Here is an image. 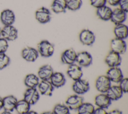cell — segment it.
Masks as SVG:
<instances>
[{
  "instance_id": "cell-17",
  "label": "cell",
  "mask_w": 128,
  "mask_h": 114,
  "mask_svg": "<svg viewBox=\"0 0 128 114\" xmlns=\"http://www.w3.org/2000/svg\"><path fill=\"white\" fill-rule=\"evenodd\" d=\"M126 18V12L120 8H116L112 10L110 20L116 24H123Z\"/></svg>"
},
{
  "instance_id": "cell-14",
  "label": "cell",
  "mask_w": 128,
  "mask_h": 114,
  "mask_svg": "<svg viewBox=\"0 0 128 114\" xmlns=\"http://www.w3.org/2000/svg\"><path fill=\"white\" fill-rule=\"evenodd\" d=\"M39 56L36 49L30 46L24 48L22 51V58L28 62L36 61Z\"/></svg>"
},
{
  "instance_id": "cell-4",
  "label": "cell",
  "mask_w": 128,
  "mask_h": 114,
  "mask_svg": "<svg viewBox=\"0 0 128 114\" xmlns=\"http://www.w3.org/2000/svg\"><path fill=\"white\" fill-rule=\"evenodd\" d=\"M35 17L36 20L40 23L44 24L48 22L50 20L52 14L48 8L42 6L36 11Z\"/></svg>"
},
{
  "instance_id": "cell-43",
  "label": "cell",
  "mask_w": 128,
  "mask_h": 114,
  "mask_svg": "<svg viewBox=\"0 0 128 114\" xmlns=\"http://www.w3.org/2000/svg\"><path fill=\"white\" fill-rule=\"evenodd\" d=\"M41 114H54L52 112H45L42 113Z\"/></svg>"
},
{
  "instance_id": "cell-15",
  "label": "cell",
  "mask_w": 128,
  "mask_h": 114,
  "mask_svg": "<svg viewBox=\"0 0 128 114\" xmlns=\"http://www.w3.org/2000/svg\"><path fill=\"white\" fill-rule=\"evenodd\" d=\"M66 73L68 76L74 81L82 78L83 74L82 68L74 63L68 66Z\"/></svg>"
},
{
  "instance_id": "cell-31",
  "label": "cell",
  "mask_w": 128,
  "mask_h": 114,
  "mask_svg": "<svg viewBox=\"0 0 128 114\" xmlns=\"http://www.w3.org/2000/svg\"><path fill=\"white\" fill-rule=\"evenodd\" d=\"M54 114H70V109L64 104H56L52 110Z\"/></svg>"
},
{
  "instance_id": "cell-9",
  "label": "cell",
  "mask_w": 128,
  "mask_h": 114,
  "mask_svg": "<svg viewBox=\"0 0 128 114\" xmlns=\"http://www.w3.org/2000/svg\"><path fill=\"white\" fill-rule=\"evenodd\" d=\"M66 105L71 110H78L84 102V98L78 94H74L68 96L66 100Z\"/></svg>"
},
{
  "instance_id": "cell-5",
  "label": "cell",
  "mask_w": 128,
  "mask_h": 114,
  "mask_svg": "<svg viewBox=\"0 0 128 114\" xmlns=\"http://www.w3.org/2000/svg\"><path fill=\"white\" fill-rule=\"evenodd\" d=\"M1 36L6 40L13 41L17 38L18 31L12 25L4 26L2 29Z\"/></svg>"
},
{
  "instance_id": "cell-20",
  "label": "cell",
  "mask_w": 128,
  "mask_h": 114,
  "mask_svg": "<svg viewBox=\"0 0 128 114\" xmlns=\"http://www.w3.org/2000/svg\"><path fill=\"white\" fill-rule=\"evenodd\" d=\"M49 80L53 86L56 88L62 87L66 82L64 74L60 72H54Z\"/></svg>"
},
{
  "instance_id": "cell-28",
  "label": "cell",
  "mask_w": 128,
  "mask_h": 114,
  "mask_svg": "<svg viewBox=\"0 0 128 114\" xmlns=\"http://www.w3.org/2000/svg\"><path fill=\"white\" fill-rule=\"evenodd\" d=\"M30 105L24 100H18L14 110L18 114H26L30 110Z\"/></svg>"
},
{
  "instance_id": "cell-16",
  "label": "cell",
  "mask_w": 128,
  "mask_h": 114,
  "mask_svg": "<svg viewBox=\"0 0 128 114\" xmlns=\"http://www.w3.org/2000/svg\"><path fill=\"white\" fill-rule=\"evenodd\" d=\"M38 92L46 96H51L54 92V87L49 80H42L38 86Z\"/></svg>"
},
{
  "instance_id": "cell-30",
  "label": "cell",
  "mask_w": 128,
  "mask_h": 114,
  "mask_svg": "<svg viewBox=\"0 0 128 114\" xmlns=\"http://www.w3.org/2000/svg\"><path fill=\"white\" fill-rule=\"evenodd\" d=\"M82 0H66V8L72 11L80 9L82 5Z\"/></svg>"
},
{
  "instance_id": "cell-40",
  "label": "cell",
  "mask_w": 128,
  "mask_h": 114,
  "mask_svg": "<svg viewBox=\"0 0 128 114\" xmlns=\"http://www.w3.org/2000/svg\"><path fill=\"white\" fill-rule=\"evenodd\" d=\"M3 108V98L0 96V110Z\"/></svg>"
},
{
  "instance_id": "cell-19",
  "label": "cell",
  "mask_w": 128,
  "mask_h": 114,
  "mask_svg": "<svg viewBox=\"0 0 128 114\" xmlns=\"http://www.w3.org/2000/svg\"><path fill=\"white\" fill-rule=\"evenodd\" d=\"M54 72L52 66L50 64H45L41 66L38 72V76L42 80H50Z\"/></svg>"
},
{
  "instance_id": "cell-29",
  "label": "cell",
  "mask_w": 128,
  "mask_h": 114,
  "mask_svg": "<svg viewBox=\"0 0 128 114\" xmlns=\"http://www.w3.org/2000/svg\"><path fill=\"white\" fill-rule=\"evenodd\" d=\"M95 108L90 102H83L78 109V114H93Z\"/></svg>"
},
{
  "instance_id": "cell-35",
  "label": "cell",
  "mask_w": 128,
  "mask_h": 114,
  "mask_svg": "<svg viewBox=\"0 0 128 114\" xmlns=\"http://www.w3.org/2000/svg\"><path fill=\"white\" fill-rule=\"evenodd\" d=\"M90 3L92 6L98 8L105 6L106 2V0H90Z\"/></svg>"
},
{
  "instance_id": "cell-18",
  "label": "cell",
  "mask_w": 128,
  "mask_h": 114,
  "mask_svg": "<svg viewBox=\"0 0 128 114\" xmlns=\"http://www.w3.org/2000/svg\"><path fill=\"white\" fill-rule=\"evenodd\" d=\"M94 103L98 108L106 109L110 106L112 104V100L106 94L101 93L96 96Z\"/></svg>"
},
{
  "instance_id": "cell-22",
  "label": "cell",
  "mask_w": 128,
  "mask_h": 114,
  "mask_svg": "<svg viewBox=\"0 0 128 114\" xmlns=\"http://www.w3.org/2000/svg\"><path fill=\"white\" fill-rule=\"evenodd\" d=\"M124 92L118 86H111L106 92V94L112 100H116L120 99Z\"/></svg>"
},
{
  "instance_id": "cell-42",
  "label": "cell",
  "mask_w": 128,
  "mask_h": 114,
  "mask_svg": "<svg viewBox=\"0 0 128 114\" xmlns=\"http://www.w3.org/2000/svg\"><path fill=\"white\" fill-rule=\"evenodd\" d=\"M0 114H12L11 113V112H8V111H6V110H4L3 112H2Z\"/></svg>"
},
{
  "instance_id": "cell-34",
  "label": "cell",
  "mask_w": 128,
  "mask_h": 114,
  "mask_svg": "<svg viewBox=\"0 0 128 114\" xmlns=\"http://www.w3.org/2000/svg\"><path fill=\"white\" fill-rule=\"evenodd\" d=\"M8 47V40L0 38V53H5Z\"/></svg>"
},
{
  "instance_id": "cell-13",
  "label": "cell",
  "mask_w": 128,
  "mask_h": 114,
  "mask_svg": "<svg viewBox=\"0 0 128 114\" xmlns=\"http://www.w3.org/2000/svg\"><path fill=\"white\" fill-rule=\"evenodd\" d=\"M106 76L111 82L114 83H119L124 78L122 71L118 66L110 68L108 70Z\"/></svg>"
},
{
  "instance_id": "cell-12",
  "label": "cell",
  "mask_w": 128,
  "mask_h": 114,
  "mask_svg": "<svg viewBox=\"0 0 128 114\" xmlns=\"http://www.w3.org/2000/svg\"><path fill=\"white\" fill-rule=\"evenodd\" d=\"M76 52L73 48L67 49L61 55V62L62 64L68 66L73 64L76 62Z\"/></svg>"
},
{
  "instance_id": "cell-7",
  "label": "cell",
  "mask_w": 128,
  "mask_h": 114,
  "mask_svg": "<svg viewBox=\"0 0 128 114\" xmlns=\"http://www.w3.org/2000/svg\"><path fill=\"white\" fill-rule=\"evenodd\" d=\"M79 40L84 45L90 46L94 43L96 36L94 32L90 30L84 29L80 33Z\"/></svg>"
},
{
  "instance_id": "cell-26",
  "label": "cell",
  "mask_w": 128,
  "mask_h": 114,
  "mask_svg": "<svg viewBox=\"0 0 128 114\" xmlns=\"http://www.w3.org/2000/svg\"><path fill=\"white\" fill-rule=\"evenodd\" d=\"M40 82L38 76L34 74H27L24 80V84L28 88H36Z\"/></svg>"
},
{
  "instance_id": "cell-39",
  "label": "cell",
  "mask_w": 128,
  "mask_h": 114,
  "mask_svg": "<svg viewBox=\"0 0 128 114\" xmlns=\"http://www.w3.org/2000/svg\"><path fill=\"white\" fill-rule=\"evenodd\" d=\"M108 114H122V112L118 110H113L110 111Z\"/></svg>"
},
{
  "instance_id": "cell-32",
  "label": "cell",
  "mask_w": 128,
  "mask_h": 114,
  "mask_svg": "<svg viewBox=\"0 0 128 114\" xmlns=\"http://www.w3.org/2000/svg\"><path fill=\"white\" fill-rule=\"evenodd\" d=\"M10 62V58L5 53H0V70L6 67Z\"/></svg>"
},
{
  "instance_id": "cell-6",
  "label": "cell",
  "mask_w": 128,
  "mask_h": 114,
  "mask_svg": "<svg viewBox=\"0 0 128 114\" xmlns=\"http://www.w3.org/2000/svg\"><path fill=\"white\" fill-rule=\"evenodd\" d=\"M76 62L80 67L86 68L92 64V58L88 52L86 51L81 52L77 54Z\"/></svg>"
},
{
  "instance_id": "cell-44",
  "label": "cell",
  "mask_w": 128,
  "mask_h": 114,
  "mask_svg": "<svg viewBox=\"0 0 128 114\" xmlns=\"http://www.w3.org/2000/svg\"><path fill=\"white\" fill-rule=\"evenodd\" d=\"M1 32H2V28L0 27V36H1Z\"/></svg>"
},
{
  "instance_id": "cell-10",
  "label": "cell",
  "mask_w": 128,
  "mask_h": 114,
  "mask_svg": "<svg viewBox=\"0 0 128 114\" xmlns=\"http://www.w3.org/2000/svg\"><path fill=\"white\" fill-rule=\"evenodd\" d=\"M40 98V93L36 88H28L24 94V100L30 105L36 104Z\"/></svg>"
},
{
  "instance_id": "cell-37",
  "label": "cell",
  "mask_w": 128,
  "mask_h": 114,
  "mask_svg": "<svg viewBox=\"0 0 128 114\" xmlns=\"http://www.w3.org/2000/svg\"><path fill=\"white\" fill-rule=\"evenodd\" d=\"M93 114H108V112L104 108H98L94 109Z\"/></svg>"
},
{
  "instance_id": "cell-3",
  "label": "cell",
  "mask_w": 128,
  "mask_h": 114,
  "mask_svg": "<svg viewBox=\"0 0 128 114\" xmlns=\"http://www.w3.org/2000/svg\"><path fill=\"white\" fill-rule=\"evenodd\" d=\"M90 88L89 82L82 78L74 81L72 86L73 91L78 95L84 94L89 90Z\"/></svg>"
},
{
  "instance_id": "cell-1",
  "label": "cell",
  "mask_w": 128,
  "mask_h": 114,
  "mask_svg": "<svg viewBox=\"0 0 128 114\" xmlns=\"http://www.w3.org/2000/svg\"><path fill=\"white\" fill-rule=\"evenodd\" d=\"M37 50L38 54L44 58L51 56L54 50L53 44L47 40L40 41L37 45Z\"/></svg>"
},
{
  "instance_id": "cell-24",
  "label": "cell",
  "mask_w": 128,
  "mask_h": 114,
  "mask_svg": "<svg viewBox=\"0 0 128 114\" xmlns=\"http://www.w3.org/2000/svg\"><path fill=\"white\" fill-rule=\"evenodd\" d=\"M114 32L116 38L124 40L128 36V26L124 23L116 24L114 28Z\"/></svg>"
},
{
  "instance_id": "cell-23",
  "label": "cell",
  "mask_w": 128,
  "mask_h": 114,
  "mask_svg": "<svg viewBox=\"0 0 128 114\" xmlns=\"http://www.w3.org/2000/svg\"><path fill=\"white\" fill-rule=\"evenodd\" d=\"M17 102L18 100L14 96H6L3 98V108L6 111L12 112L15 108Z\"/></svg>"
},
{
  "instance_id": "cell-36",
  "label": "cell",
  "mask_w": 128,
  "mask_h": 114,
  "mask_svg": "<svg viewBox=\"0 0 128 114\" xmlns=\"http://www.w3.org/2000/svg\"><path fill=\"white\" fill-rule=\"evenodd\" d=\"M118 5L120 6V8L128 12V0H120Z\"/></svg>"
},
{
  "instance_id": "cell-27",
  "label": "cell",
  "mask_w": 128,
  "mask_h": 114,
  "mask_svg": "<svg viewBox=\"0 0 128 114\" xmlns=\"http://www.w3.org/2000/svg\"><path fill=\"white\" fill-rule=\"evenodd\" d=\"M51 8L56 14L62 13L66 12V0H54Z\"/></svg>"
},
{
  "instance_id": "cell-33",
  "label": "cell",
  "mask_w": 128,
  "mask_h": 114,
  "mask_svg": "<svg viewBox=\"0 0 128 114\" xmlns=\"http://www.w3.org/2000/svg\"><path fill=\"white\" fill-rule=\"evenodd\" d=\"M119 86L124 93H127L128 91V78H123L119 82Z\"/></svg>"
},
{
  "instance_id": "cell-11",
  "label": "cell",
  "mask_w": 128,
  "mask_h": 114,
  "mask_svg": "<svg viewBox=\"0 0 128 114\" xmlns=\"http://www.w3.org/2000/svg\"><path fill=\"white\" fill-rule=\"evenodd\" d=\"M104 61L110 68L118 67L121 64L122 58L120 54L111 50L106 56Z\"/></svg>"
},
{
  "instance_id": "cell-2",
  "label": "cell",
  "mask_w": 128,
  "mask_h": 114,
  "mask_svg": "<svg viewBox=\"0 0 128 114\" xmlns=\"http://www.w3.org/2000/svg\"><path fill=\"white\" fill-rule=\"evenodd\" d=\"M111 82L106 76L102 75L96 78L95 82V86L98 91L100 93L106 94L112 86Z\"/></svg>"
},
{
  "instance_id": "cell-8",
  "label": "cell",
  "mask_w": 128,
  "mask_h": 114,
  "mask_svg": "<svg viewBox=\"0 0 128 114\" xmlns=\"http://www.w3.org/2000/svg\"><path fill=\"white\" fill-rule=\"evenodd\" d=\"M110 46L112 51L120 55L125 53L126 50V44L124 40L116 38L111 40Z\"/></svg>"
},
{
  "instance_id": "cell-21",
  "label": "cell",
  "mask_w": 128,
  "mask_h": 114,
  "mask_svg": "<svg viewBox=\"0 0 128 114\" xmlns=\"http://www.w3.org/2000/svg\"><path fill=\"white\" fill-rule=\"evenodd\" d=\"M0 20L4 26L12 25L15 21V14L10 9L4 10L0 14Z\"/></svg>"
},
{
  "instance_id": "cell-41",
  "label": "cell",
  "mask_w": 128,
  "mask_h": 114,
  "mask_svg": "<svg viewBox=\"0 0 128 114\" xmlns=\"http://www.w3.org/2000/svg\"><path fill=\"white\" fill-rule=\"evenodd\" d=\"M26 114H38V113L34 110H30L28 113Z\"/></svg>"
},
{
  "instance_id": "cell-38",
  "label": "cell",
  "mask_w": 128,
  "mask_h": 114,
  "mask_svg": "<svg viewBox=\"0 0 128 114\" xmlns=\"http://www.w3.org/2000/svg\"><path fill=\"white\" fill-rule=\"evenodd\" d=\"M120 0H106V2L112 6H116L118 5Z\"/></svg>"
},
{
  "instance_id": "cell-25",
  "label": "cell",
  "mask_w": 128,
  "mask_h": 114,
  "mask_svg": "<svg viewBox=\"0 0 128 114\" xmlns=\"http://www.w3.org/2000/svg\"><path fill=\"white\" fill-rule=\"evenodd\" d=\"M112 10L110 7L106 5L97 8L96 14L101 20L108 21L110 20Z\"/></svg>"
}]
</instances>
